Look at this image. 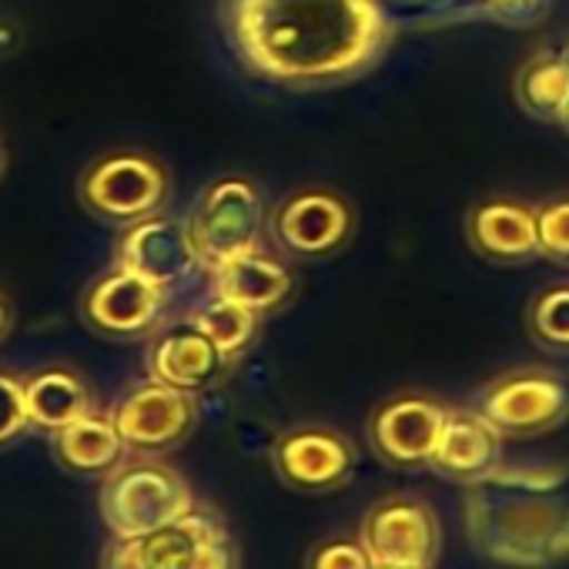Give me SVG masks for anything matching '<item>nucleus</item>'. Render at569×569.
Segmentation results:
<instances>
[{
  "mask_svg": "<svg viewBox=\"0 0 569 569\" xmlns=\"http://www.w3.org/2000/svg\"><path fill=\"white\" fill-rule=\"evenodd\" d=\"M238 64L281 91H329L366 78L392 48L382 0H221Z\"/></svg>",
  "mask_w": 569,
  "mask_h": 569,
  "instance_id": "nucleus-1",
  "label": "nucleus"
},
{
  "mask_svg": "<svg viewBox=\"0 0 569 569\" xmlns=\"http://www.w3.org/2000/svg\"><path fill=\"white\" fill-rule=\"evenodd\" d=\"M466 532L502 566L539 569L569 556V466H496L466 489Z\"/></svg>",
  "mask_w": 569,
  "mask_h": 569,
  "instance_id": "nucleus-2",
  "label": "nucleus"
},
{
  "mask_svg": "<svg viewBox=\"0 0 569 569\" xmlns=\"http://www.w3.org/2000/svg\"><path fill=\"white\" fill-rule=\"evenodd\" d=\"M194 509L184 476L151 456L121 459L101 482L98 512L114 539H131L168 526Z\"/></svg>",
  "mask_w": 569,
  "mask_h": 569,
  "instance_id": "nucleus-3",
  "label": "nucleus"
},
{
  "mask_svg": "<svg viewBox=\"0 0 569 569\" xmlns=\"http://www.w3.org/2000/svg\"><path fill=\"white\" fill-rule=\"evenodd\" d=\"M171 198V174L151 151L118 148L91 158L78 174V201L108 224H134L158 214Z\"/></svg>",
  "mask_w": 569,
  "mask_h": 569,
  "instance_id": "nucleus-4",
  "label": "nucleus"
},
{
  "mask_svg": "<svg viewBox=\"0 0 569 569\" xmlns=\"http://www.w3.org/2000/svg\"><path fill=\"white\" fill-rule=\"evenodd\" d=\"M188 234L198 251L201 268L214 271L218 264L261 248L268 228V211L258 181L248 174H218L208 181L188 214Z\"/></svg>",
  "mask_w": 569,
  "mask_h": 569,
  "instance_id": "nucleus-5",
  "label": "nucleus"
},
{
  "mask_svg": "<svg viewBox=\"0 0 569 569\" xmlns=\"http://www.w3.org/2000/svg\"><path fill=\"white\" fill-rule=\"evenodd\" d=\"M356 224L352 201L326 184H302L289 191L268 214V231L278 251L306 261L339 254L352 241Z\"/></svg>",
  "mask_w": 569,
  "mask_h": 569,
  "instance_id": "nucleus-6",
  "label": "nucleus"
},
{
  "mask_svg": "<svg viewBox=\"0 0 569 569\" xmlns=\"http://www.w3.org/2000/svg\"><path fill=\"white\" fill-rule=\"evenodd\" d=\"M171 289L114 264L111 271H101L78 302L81 322L104 339L114 342H131L158 332L161 316L168 309Z\"/></svg>",
  "mask_w": 569,
  "mask_h": 569,
  "instance_id": "nucleus-7",
  "label": "nucleus"
},
{
  "mask_svg": "<svg viewBox=\"0 0 569 569\" xmlns=\"http://www.w3.org/2000/svg\"><path fill=\"white\" fill-rule=\"evenodd\" d=\"M476 412L499 436H539L569 419V386L546 369H516L482 389Z\"/></svg>",
  "mask_w": 569,
  "mask_h": 569,
  "instance_id": "nucleus-8",
  "label": "nucleus"
},
{
  "mask_svg": "<svg viewBox=\"0 0 569 569\" xmlns=\"http://www.w3.org/2000/svg\"><path fill=\"white\" fill-rule=\"evenodd\" d=\"M111 419L134 456H161L174 446H181L194 426H198V402L191 392L171 389L164 382H141L128 389L114 409Z\"/></svg>",
  "mask_w": 569,
  "mask_h": 569,
  "instance_id": "nucleus-9",
  "label": "nucleus"
},
{
  "mask_svg": "<svg viewBox=\"0 0 569 569\" xmlns=\"http://www.w3.org/2000/svg\"><path fill=\"white\" fill-rule=\"evenodd\" d=\"M271 466L299 492H332L352 479L356 446L332 426H292L271 442Z\"/></svg>",
  "mask_w": 569,
  "mask_h": 569,
  "instance_id": "nucleus-10",
  "label": "nucleus"
},
{
  "mask_svg": "<svg viewBox=\"0 0 569 569\" xmlns=\"http://www.w3.org/2000/svg\"><path fill=\"white\" fill-rule=\"evenodd\" d=\"M449 406L422 392H399L376 406L369 416V446L376 456L396 469L429 466L439 432L446 426Z\"/></svg>",
  "mask_w": 569,
  "mask_h": 569,
  "instance_id": "nucleus-11",
  "label": "nucleus"
},
{
  "mask_svg": "<svg viewBox=\"0 0 569 569\" xmlns=\"http://www.w3.org/2000/svg\"><path fill=\"white\" fill-rule=\"evenodd\" d=\"M359 542L372 562H436L442 529L436 512L416 496H389L376 502L359 529Z\"/></svg>",
  "mask_w": 569,
  "mask_h": 569,
  "instance_id": "nucleus-12",
  "label": "nucleus"
},
{
  "mask_svg": "<svg viewBox=\"0 0 569 569\" xmlns=\"http://www.w3.org/2000/svg\"><path fill=\"white\" fill-rule=\"evenodd\" d=\"M114 264L161 284V289H174V284L188 281L201 268L188 224L161 211L134 224H124L118 238Z\"/></svg>",
  "mask_w": 569,
  "mask_h": 569,
  "instance_id": "nucleus-13",
  "label": "nucleus"
},
{
  "mask_svg": "<svg viewBox=\"0 0 569 569\" xmlns=\"http://www.w3.org/2000/svg\"><path fill=\"white\" fill-rule=\"evenodd\" d=\"M221 532L224 526L214 516L191 509L188 516L151 532L114 539V546L104 556V569H194L201 552Z\"/></svg>",
  "mask_w": 569,
  "mask_h": 569,
  "instance_id": "nucleus-14",
  "label": "nucleus"
},
{
  "mask_svg": "<svg viewBox=\"0 0 569 569\" xmlns=\"http://www.w3.org/2000/svg\"><path fill=\"white\" fill-rule=\"evenodd\" d=\"M144 369H148V379L198 396V392L218 386L224 379V372L231 369V362L188 319V322H174V326L151 332V342L144 352Z\"/></svg>",
  "mask_w": 569,
  "mask_h": 569,
  "instance_id": "nucleus-15",
  "label": "nucleus"
},
{
  "mask_svg": "<svg viewBox=\"0 0 569 569\" xmlns=\"http://www.w3.org/2000/svg\"><path fill=\"white\" fill-rule=\"evenodd\" d=\"M469 248L492 264H522L539 258L536 204L516 194H486L466 211Z\"/></svg>",
  "mask_w": 569,
  "mask_h": 569,
  "instance_id": "nucleus-16",
  "label": "nucleus"
},
{
  "mask_svg": "<svg viewBox=\"0 0 569 569\" xmlns=\"http://www.w3.org/2000/svg\"><path fill=\"white\" fill-rule=\"evenodd\" d=\"M211 274H214V296L231 299V302L258 312L261 319L278 312L281 306H289L296 296V284H299L292 264L264 248H251V251L218 264Z\"/></svg>",
  "mask_w": 569,
  "mask_h": 569,
  "instance_id": "nucleus-17",
  "label": "nucleus"
},
{
  "mask_svg": "<svg viewBox=\"0 0 569 569\" xmlns=\"http://www.w3.org/2000/svg\"><path fill=\"white\" fill-rule=\"evenodd\" d=\"M499 456H502V436L479 412L449 409L429 469L469 486L486 472H492L499 466Z\"/></svg>",
  "mask_w": 569,
  "mask_h": 569,
  "instance_id": "nucleus-18",
  "label": "nucleus"
},
{
  "mask_svg": "<svg viewBox=\"0 0 569 569\" xmlns=\"http://www.w3.org/2000/svg\"><path fill=\"white\" fill-rule=\"evenodd\" d=\"M556 0H412L409 24L436 31L456 24H499V28H532L549 11Z\"/></svg>",
  "mask_w": 569,
  "mask_h": 569,
  "instance_id": "nucleus-19",
  "label": "nucleus"
},
{
  "mask_svg": "<svg viewBox=\"0 0 569 569\" xmlns=\"http://www.w3.org/2000/svg\"><path fill=\"white\" fill-rule=\"evenodd\" d=\"M519 111L539 124H559L569 108V44L536 48L512 74Z\"/></svg>",
  "mask_w": 569,
  "mask_h": 569,
  "instance_id": "nucleus-20",
  "label": "nucleus"
},
{
  "mask_svg": "<svg viewBox=\"0 0 569 569\" xmlns=\"http://www.w3.org/2000/svg\"><path fill=\"white\" fill-rule=\"evenodd\" d=\"M24 406L31 429L58 432L94 409L88 379L71 366H44L24 379Z\"/></svg>",
  "mask_w": 569,
  "mask_h": 569,
  "instance_id": "nucleus-21",
  "label": "nucleus"
},
{
  "mask_svg": "<svg viewBox=\"0 0 569 569\" xmlns=\"http://www.w3.org/2000/svg\"><path fill=\"white\" fill-rule=\"evenodd\" d=\"M128 446L111 419V412H88L78 422L54 432V459L61 469L74 476H108L121 459Z\"/></svg>",
  "mask_w": 569,
  "mask_h": 569,
  "instance_id": "nucleus-22",
  "label": "nucleus"
},
{
  "mask_svg": "<svg viewBox=\"0 0 569 569\" xmlns=\"http://www.w3.org/2000/svg\"><path fill=\"white\" fill-rule=\"evenodd\" d=\"M214 346L218 352L234 366L261 336V316L231 302V299H221V296H211L204 299L201 306H194V312L188 316Z\"/></svg>",
  "mask_w": 569,
  "mask_h": 569,
  "instance_id": "nucleus-23",
  "label": "nucleus"
},
{
  "mask_svg": "<svg viewBox=\"0 0 569 569\" xmlns=\"http://www.w3.org/2000/svg\"><path fill=\"white\" fill-rule=\"evenodd\" d=\"M529 336L552 352H569V284H549L526 312Z\"/></svg>",
  "mask_w": 569,
  "mask_h": 569,
  "instance_id": "nucleus-24",
  "label": "nucleus"
},
{
  "mask_svg": "<svg viewBox=\"0 0 569 569\" xmlns=\"http://www.w3.org/2000/svg\"><path fill=\"white\" fill-rule=\"evenodd\" d=\"M536 241L539 258L569 264V191L549 194L536 204Z\"/></svg>",
  "mask_w": 569,
  "mask_h": 569,
  "instance_id": "nucleus-25",
  "label": "nucleus"
},
{
  "mask_svg": "<svg viewBox=\"0 0 569 569\" xmlns=\"http://www.w3.org/2000/svg\"><path fill=\"white\" fill-rule=\"evenodd\" d=\"M31 429L24 406V379L11 369H0V449L11 446Z\"/></svg>",
  "mask_w": 569,
  "mask_h": 569,
  "instance_id": "nucleus-26",
  "label": "nucleus"
},
{
  "mask_svg": "<svg viewBox=\"0 0 569 569\" xmlns=\"http://www.w3.org/2000/svg\"><path fill=\"white\" fill-rule=\"evenodd\" d=\"M306 569H372V556L359 539H326L309 552Z\"/></svg>",
  "mask_w": 569,
  "mask_h": 569,
  "instance_id": "nucleus-27",
  "label": "nucleus"
},
{
  "mask_svg": "<svg viewBox=\"0 0 569 569\" xmlns=\"http://www.w3.org/2000/svg\"><path fill=\"white\" fill-rule=\"evenodd\" d=\"M241 566V556H238V546L228 532H221L198 559L194 569H238Z\"/></svg>",
  "mask_w": 569,
  "mask_h": 569,
  "instance_id": "nucleus-28",
  "label": "nucleus"
},
{
  "mask_svg": "<svg viewBox=\"0 0 569 569\" xmlns=\"http://www.w3.org/2000/svg\"><path fill=\"white\" fill-rule=\"evenodd\" d=\"M11 329H14V306L4 292H0V342L11 336Z\"/></svg>",
  "mask_w": 569,
  "mask_h": 569,
  "instance_id": "nucleus-29",
  "label": "nucleus"
},
{
  "mask_svg": "<svg viewBox=\"0 0 569 569\" xmlns=\"http://www.w3.org/2000/svg\"><path fill=\"white\" fill-rule=\"evenodd\" d=\"M372 569H432L429 562H372Z\"/></svg>",
  "mask_w": 569,
  "mask_h": 569,
  "instance_id": "nucleus-30",
  "label": "nucleus"
},
{
  "mask_svg": "<svg viewBox=\"0 0 569 569\" xmlns=\"http://www.w3.org/2000/svg\"><path fill=\"white\" fill-rule=\"evenodd\" d=\"M8 171V151H4V141H0V178Z\"/></svg>",
  "mask_w": 569,
  "mask_h": 569,
  "instance_id": "nucleus-31",
  "label": "nucleus"
},
{
  "mask_svg": "<svg viewBox=\"0 0 569 569\" xmlns=\"http://www.w3.org/2000/svg\"><path fill=\"white\" fill-rule=\"evenodd\" d=\"M559 128H562V131L569 134V108H566V114H562V121H559Z\"/></svg>",
  "mask_w": 569,
  "mask_h": 569,
  "instance_id": "nucleus-32",
  "label": "nucleus"
}]
</instances>
